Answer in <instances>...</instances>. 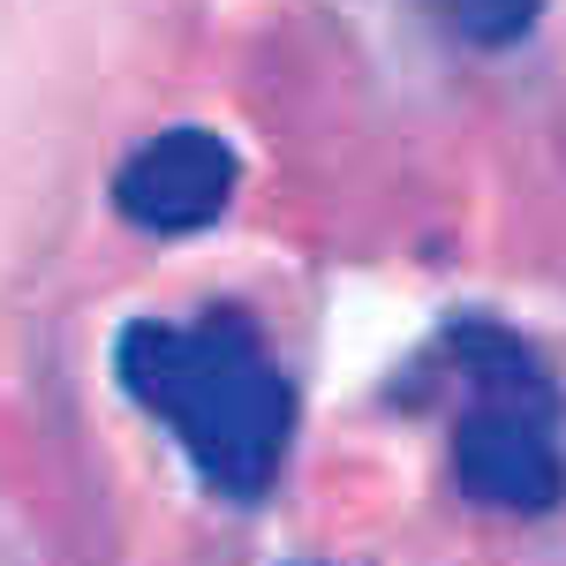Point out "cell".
Segmentation results:
<instances>
[{"label":"cell","mask_w":566,"mask_h":566,"mask_svg":"<svg viewBox=\"0 0 566 566\" xmlns=\"http://www.w3.org/2000/svg\"><path fill=\"white\" fill-rule=\"evenodd\" d=\"M114 386L175 438L219 499L272 491L287 438H295V386L242 310L122 325L114 333Z\"/></svg>","instance_id":"6da1fadb"},{"label":"cell","mask_w":566,"mask_h":566,"mask_svg":"<svg viewBox=\"0 0 566 566\" xmlns=\"http://www.w3.org/2000/svg\"><path fill=\"white\" fill-rule=\"evenodd\" d=\"M446 363L461 378L453 469L461 491L499 514H552L566 499V400L514 325L469 317L446 333Z\"/></svg>","instance_id":"7a4b0ae2"},{"label":"cell","mask_w":566,"mask_h":566,"mask_svg":"<svg viewBox=\"0 0 566 566\" xmlns=\"http://www.w3.org/2000/svg\"><path fill=\"white\" fill-rule=\"evenodd\" d=\"M234 151L212 129H159L151 144H136L114 175V205L144 234H197L227 212L234 197Z\"/></svg>","instance_id":"3957f363"},{"label":"cell","mask_w":566,"mask_h":566,"mask_svg":"<svg viewBox=\"0 0 566 566\" xmlns=\"http://www.w3.org/2000/svg\"><path fill=\"white\" fill-rule=\"evenodd\" d=\"M431 8L446 15V31H461L469 45H514L544 15V0H431Z\"/></svg>","instance_id":"277c9868"}]
</instances>
